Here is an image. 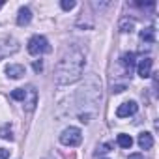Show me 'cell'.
Wrapping results in <instances>:
<instances>
[{"label":"cell","mask_w":159,"mask_h":159,"mask_svg":"<svg viewBox=\"0 0 159 159\" xmlns=\"http://www.w3.org/2000/svg\"><path fill=\"white\" fill-rule=\"evenodd\" d=\"M120 62L125 67V71H129V75H131V69L135 67V52H124Z\"/></svg>","instance_id":"30bf717a"},{"label":"cell","mask_w":159,"mask_h":159,"mask_svg":"<svg viewBox=\"0 0 159 159\" xmlns=\"http://www.w3.org/2000/svg\"><path fill=\"white\" fill-rule=\"evenodd\" d=\"M25 88H15L13 92H11V99H15V101H23L25 99Z\"/></svg>","instance_id":"2e32d148"},{"label":"cell","mask_w":159,"mask_h":159,"mask_svg":"<svg viewBox=\"0 0 159 159\" xmlns=\"http://www.w3.org/2000/svg\"><path fill=\"white\" fill-rule=\"evenodd\" d=\"M30 21H32V11H30V8H21L19 13H17V25H19V26H26Z\"/></svg>","instance_id":"ba28073f"},{"label":"cell","mask_w":159,"mask_h":159,"mask_svg":"<svg viewBox=\"0 0 159 159\" xmlns=\"http://www.w3.org/2000/svg\"><path fill=\"white\" fill-rule=\"evenodd\" d=\"M0 139H6V140H11V139H13V135H11V127H10V125L0 127Z\"/></svg>","instance_id":"9a60e30c"},{"label":"cell","mask_w":159,"mask_h":159,"mask_svg":"<svg viewBox=\"0 0 159 159\" xmlns=\"http://www.w3.org/2000/svg\"><path fill=\"white\" fill-rule=\"evenodd\" d=\"M60 142L64 146H69V148H75L83 142V133L79 127H66L60 135Z\"/></svg>","instance_id":"7a4b0ae2"},{"label":"cell","mask_w":159,"mask_h":159,"mask_svg":"<svg viewBox=\"0 0 159 159\" xmlns=\"http://www.w3.org/2000/svg\"><path fill=\"white\" fill-rule=\"evenodd\" d=\"M124 90H125V86H114V88H112L114 94H120V92H124Z\"/></svg>","instance_id":"44dd1931"},{"label":"cell","mask_w":159,"mask_h":159,"mask_svg":"<svg viewBox=\"0 0 159 159\" xmlns=\"http://www.w3.org/2000/svg\"><path fill=\"white\" fill-rule=\"evenodd\" d=\"M49 51H51V45L43 36H32L30 38V41H28V52L30 54L39 56V54H45Z\"/></svg>","instance_id":"3957f363"},{"label":"cell","mask_w":159,"mask_h":159,"mask_svg":"<svg viewBox=\"0 0 159 159\" xmlns=\"http://www.w3.org/2000/svg\"><path fill=\"white\" fill-rule=\"evenodd\" d=\"M129 159H144V157H142V153H131Z\"/></svg>","instance_id":"7402d4cb"},{"label":"cell","mask_w":159,"mask_h":159,"mask_svg":"<svg viewBox=\"0 0 159 159\" xmlns=\"http://www.w3.org/2000/svg\"><path fill=\"white\" fill-rule=\"evenodd\" d=\"M25 90H26V92H25L23 103H25V109H26L28 112H32V111L36 109V105H38V92H36L34 86H26Z\"/></svg>","instance_id":"5b68a950"},{"label":"cell","mask_w":159,"mask_h":159,"mask_svg":"<svg viewBox=\"0 0 159 159\" xmlns=\"http://www.w3.org/2000/svg\"><path fill=\"white\" fill-rule=\"evenodd\" d=\"M137 142H139V146L142 150H150L153 146V137H152V133H140Z\"/></svg>","instance_id":"8fae6325"},{"label":"cell","mask_w":159,"mask_h":159,"mask_svg":"<svg viewBox=\"0 0 159 159\" xmlns=\"http://www.w3.org/2000/svg\"><path fill=\"white\" fill-rule=\"evenodd\" d=\"M6 73H8L10 79H21V77L25 75V67H23L21 64H10V66L6 67Z\"/></svg>","instance_id":"9c48e42d"},{"label":"cell","mask_w":159,"mask_h":159,"mask_svg":"<svg viewBox=\"0 0 159 159\" xmlns=\"http://www.w3.org/2000/svg\"><path fill=\"white\" fill-rule=\"evenodd\" d=\"M133 26H135V23H133L131 19H127V17L120 21V32H131Z\"/></svg>","instance_id":"5bb4252c"},{"label":"cell","mask_w":159,"mask_h":159,"mask_svg":"<svg viewBox=\"0 0 159 159\" xmlns=\"http://www.w3.org/2000/svg\"><path fill=\"white\" fill-rule=\"evenodd\" d=\"M152 66H153V60H152V58H142V60L139 62V66H137L139 75H140L142 79L152 77Z\"/></svg>","instance_id":"52a82bcc"},{"label":"cell","mask_w":159,"mask_h":159,"mask_svg":"<svg viewBox=\"0 0 159 159\" xmlns=\"http://www.w3.org/2000/svg\"><path fill=\"white\" fill-rule=\"evenodd\" d=\"M17 51H19V43L13 38H2L0 39V60L10 56V54H15Z\"/></svg>","instance_id":"277c9868"},{"label":"cell","mask_w":159,"mask_h":159,"mask_svg":"<svg viewBox=\"0 0 159 159\" xmlns=\"http://www.w3.org/2000/svg\"><path fill=\"white\" fill-rule=\"evenodd\" d=\"M140 39L144 43H155V28L153 26H148V28L140 30Z\"/></svg>","instance_id":"7c38bea8"},{"label":"cell","mask_w":159,"mask_h":159,"mask_svg":"<svg viewBox=\"0 0 159 159\" xmlns=\"http://www.w3.org/2000/svg\"><path fill=\"white\" fill-rule=\"evenodd\" d=\"M107 152H111V144H101V146H98L96 155H99V153H107Z\"/></svg>","instance_id":"ac0fdd59"},{"label":"cell","mask_w":159,"mask_h":159,"mask_svg":"<svg viewBox=\"0 0 159 159\" xmlns=\"http://www.w3.org/2000/svg\"><path fill=\"white\" fill-rule=\"evenodd\" d=\"M8 157H10V150L0 148V159H8Z\"/></svg>","instance_id":"d6986e66"},{"label":"cell","mask_w":159,"mask_h":159,"mask_svg":"<svg viewBox=\"0 0 159 159\" xmlns=\"http://www.w3.org/2000/svg\"><path fill=\"white\" fill-rule=\"evenodd\" d=\"M116 140H118V146L120 148H131V144H133V139L129 135H125V133H120Z\"/></svg>","instance_id":"4fadbf2b"},{"label":"cell","mask_w":159,"mask_h":159,"mask_svg":"<svg viewBox=\"0 0 159 159\" xmlns=\"http://www.w3.org/2000/svg\"><path fill=\"white\" fill-rule=\"evenodd\" d=\"M137 109H139V105H137L135 101H125V103H122V105L116 109V116H118V118L133 116V114L137 112Z\"/></svg>","instance_id":"8992f818"},{"label":"cell","mask_w":159,"mask_h":159,"mask_svg":"<svg viewBox=\"0 0 159 159\" xmlns=\"http://www.w3.org/2000/svg\"><path fill=\"white\" fill-rule=\"evenodd\" d=\"M2 8H4V2H0V10H2Z\"/></svg>","instance_id":"603a6c76"},{"label":"cell","mask_w":159,"mask_h":159,"mask_svg":"<svg viewBox=\"0 0 159 159\" xmlns=\"http://www.w3.org/2000/svg\"><path fill=\"white\" fill-rule=\"evenodd\" d=\"M83 69H84V52L77 47H71L69 51H66V54L62 56V60L56 66L54 81L60 86L73 84L81 79Z\"/></svg>","instance_id":"6da1fadb"},{"label":"cell","mask_w":159,"mask_h":159,"mask_svg":"<svg viewBox=\"0 0 159 159\" xmlns=\"http://www.w3.org/2000/svg\"><path fill=\"white\" fill-rule=\"evenodd\" d=\"M60 6H62V10L69 11V10H73V8H75V2H73V0H62Z\"/></svg>","instance_id":"e0dca14e"},{"label":"cell","mask_w":159,"mask_h":159,"mask_svg":"<svg viewBox=\"0 0 159 159\" xmlns=\"http://www.w3.org/2000/svg\"><path fill=\"white\" fill-rule=\"evenodd\" d=\"M41 69H43V64H41V60H36V62H34V71H38V73H39Z\"/></svg>","instance_id":"ffe728a7"}]
</instances>
